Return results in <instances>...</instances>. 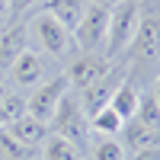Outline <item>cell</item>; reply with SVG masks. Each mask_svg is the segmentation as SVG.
Returning <instances> with one entry per match:
<instances>
[{
  "label": "cell",
  "mask_w": 160,
  "mask_h": 160,
  "mask_svg": "<svg viewBox=\"0 0 160 160\" xmlns=\"http://www.w3.org/2000/svg\"><path fill=\"white\" fill-rule=\"evenodd\" d=\"M141 22V7L135 0H122L109 10V29H106V51L109 55H118L131 45V38L138 32Z\"/></svg>",
  "instance_id": "6da1fadb"
},
{
  "label": "cell",
  "mask_w": 160,
  "mask_h": 160,
  "mask_svg": "<svg viewBox=\"0 0 160 160\" xmlns=\"http://www.w3.org/2000/svg\"><path fill=\"white\" fill-rule=\"evenodd\" d=\"M106 29H109V10L99 3H90V7H83V16L71 29V35L83 51H96L106 42Z\"/></svg>",
  "instance_id": "7a4b0ae2"
},
{
  "label": "cell",
  "mask_w": 160,
  "mask_h": 160,
  "mask_svg": "<svg viewBox=\"0 0 160 160\" xmlns=\"http://www.w3.org/2000/svg\"><path fill=\"white\" fill-rule=\"evenodd\" d=\"M68 74H61V77H51L48 83H38L35 87V93L29 99H26V112L29 115H35V118H42V122L48 125V118L55 115V109H58V102L68 96Z\"/></svg>",
  "instance_id": "3957f363"
},
{
  "label": "cell",
  "mask_w": 160,
  "mask_h": 160,
  "mask_svg": "<svg viewBox=\"0 0 160 160\" xmlns=\"http://www.w3.org/2000/svg\"><path fill=\"white\" fill-rule=\"evenodd\" d=\"M48 125H51V131H55V135L68 138V141H74V144L83 141V135H87L83 109H80V102L71 99V96H64V99L58 102V109H55V115L48 118Z\"/></svg>",
  "instance_id": "277c9868"
},
{
  "label": "cell",
  "mask_w": 160,
  "mask_h": 160,
  "mask_svg": "<svg viewBox=\"0 0 160 160\" xmlns=\"http://www.w3.org/2000/svg\"><path fill=\"white\" fill-rule=\"evenodd\" d=\"M32 32L38 38V45H42L48 55L61 58L64 51H68V42H71V32L64 29V26L51 16V13H38V16L32 19Z\"/></svg>",
  "instance_id": "5b68a950"
},
{
  "label": "cell",
  "mask_w": 160,
  "mask_h": 160,
  "mask_svg": "<svg viewBox=\"0 0 160 160\" xmlns=\"http://www.w3.org/2000/svg\"><path fill=\"white\" fill-rule=\"evenodd\" d=\"M3 131L13 138V141H19L22 148H35V144H42L48 138V125L42 122V118H35L29 112H22L19 118H13V122L3 125Z\"/></svg>",
  "instance_id": "8992f818"
},
{
  "label": "cell",
  "mask_w": 160,
  "mask_h": 160,
  "mask_svg": "<svg viewBox=\"0 0 160 160\" xmlns=\"http://www.w3.org/2000/svg\"><path fill=\"white\" fill-rule=\"evenodd\" d=\"M106 77V61L96 58L93 51H87V55H80L71 68H68V83L77 87V90H87L90 83H96V80Z\"/></svg>",
  "instance_id": "52a82bcc"
},
{
  "label": "cell",
  "mask_w": 160,
  "mask_h": 160,
  "mask_svg": "<svg viewBox=\"0 0 160 160\" xmlns=\"http://www.w3.org/2000/svg\"><path fill=\"white\" fill-rule=\"evenodd\" d=\"M131 51H135L138 58H154L160 55V19L157 16H141L138 22V32L131 38Z\"/></svg>",
  "instance_id": "ba28073f"
},
{
  "label": "cell",
  "mask_w": 160,
  "mask_h": 160,
  "mask_svg": "<svg viewBox=\"0 0 160 160\" xmlns=\"http://www.w3.org/2000/svg\"><path fill=\"white\" fill-rule=\"evenodd\" d=\"M45 74V64H42V55L22 48V55L10 64V77L16 80V87H35Z\"/></svg>",
  "instance_id": "9c48e42d"
},
{
  "label": "cell",
  "mask_w": 160,
  "mask_h": 160,
  "mask_svg": "<svg viewBox=\"0 0 160 160\" xmlns=\"http://www.w3.org/2000/svg\"><path fill=\"white\" fill-rule=\"evenodd\" d=\"M122 131H125V144H128L131 151H141V148H160V128L141 125L138 118H128Z\"/></svg>",
  "instance_id": "30bf717a"
},
{
  "label": "cell",
  "mask_w": 160,
  "mask_h": 160,
  "mask_svg": "<svg viewBox=\"0 0 160 160\" xmlns=\"http://www.w3.org/2000/svg\"><path fill=\"white\" fill-rule=\"evenodd\" d=\"M45 13H51L64 29H74L83 16V0H45Z\"/></svg>",
  "instance_id": "8fae6325"
},
{
  "label": "cell",
  "mask_w": 160,
  "mask_h": 160,
  "mask_svg": "<svg viewBox=\"0 0 160 160\" xmlns=\"http://www.w3.org/2000/svg\"><path fill=\"white\" fill-rule=\"evenodd\" d=\"M22 48H26V29L22 26H10V29L0 35V68H10V64L22 55Z\"/></svg>",
  "instance_id": "7c38bea8"
},
{
  "label": "cell",
  "mask_w": 160,
  "mask_h": 160,
  "mask_svg": "<svg viewBox=\"0 0 160 160\" xmlns=\"http://www.w3.org/2000/svg\"><path fill=\"white\" fill-rule=\"evenodd\" d=\"M112 90L115 87H109V80H96V83H90L87 90H83V99H80V109H83L87 115H96L99 109H106L109 106V96H112Z\"/></svg>",
  "instance_id": "4fadbf2b"
},
{
  "label": "cell",
  "mask_w": 160,
  "mask_h": 160,
  "mask_svg": "<svg viewBox=\"0 0 160 160\" xmlns=\"http://www.w3.org/2000/svg\"><path fill=\"white\" fill-rule=\"evenodd\" d=\"M109 106L125 118V122H128V118H135V109H138V90L131 87V80H122V83L112 90Z\"/></svg>",
  "instance_id": "5bb4252c"
},
{
  "label": "cell",
  "mask_w": 160,
  "mask_h": 160,
  "mask_svg": "<svg viewBox=\"0 0 160 160\" xmlns=\"http://www.w3.org/2000/svg\"><path fill=\"white\" fill-rule=\"evenodd\" d=\"M90 128L96 131V135H102V138H115L118 131L125 128V118L118 115L112 106H106V109H99L96 115H90Z\"/></svg>",
  "instance_id": "9a60e30c"
},
{
  "label": "cell",
  "mask_w": 160,
  "mask_h": 160,
  "mask_svg": "<svg viewBox=\"0 0 160 160\" xmlns=\"http://www.w3.org/2000/svg\"><path fill=\"white\" fill-rule=\"evenodd\" d=\"M45 160H80L77 154V144L61 138V135H51L45 141Z\"/></svg>",
  "instance_id": "2e32d148"
},
{
  "label": "cell",
  "mask_w": 160,
  "mask_h": 160,
  "mask_svg": "<svg viewBox=\"0 0 160 160\" xmlns=\"http://www.w3.org/2000/svg\"><path fill=\"white\" fill-rule=\"evenodd\" d=\"M135 118L141 125H151V128H160V106L154 99V93H144L138 96V109H135Z\"/></svg>",
  "instance_id": "e0dca14e"
},
{
  "label": "cell",
  "mask_w": 160,
  "mask_h": 160,
  "mask_svg": "<svg viewBox=\"0 0 160 160\" xmlns=\"http://www.w3.org/2000/svg\"><path fill=\"white\" fill-rule=\"evenodd\" d=\"M93 160H125V148L118 138H102L93 144Z\"/></svg>",
  "instance_id": "ac0fdd59"
},
{
  "label": "cell",
  "mask_w": 160,
  "mask_h": 160,
  "mask_svg": "<svg viewBox=\"0 0 160 160\" xmlns=\"http://www.w3.org/2000/svg\"><path fill=\"white\" fill-rule=\"evenodd\" d=\"M0 151H3L7 157H13V160H26V157H29V148H22L19 141H13L3 128H0Z\"/></svg>",
  "instance_id": "d6986e66"
},
{
  "label": "cell",
  "mask_w": 160,
  "mask_h": 160,
  "mask_svg": "<svg viewBox=\"0 0 160 160\" xmlns=\"http://www.w3.org/2000/svg\"><path fill=\"white\" fill-rule=\"evenodd\" d=\"M0 109H3L7 122H13V118H19V115L26 112V99H19V96H13V93H7V96L0 99Z\"/></svg>",
  "instance_id": "ffe728a7"
},
{
  "label": "cell",
  "mask_w": 160,
  "mask_h": 160,
  "mask_svg": "<svg viewBox=\"0 0 160 160\" xmlns=\"http://www.w3.org/2000/svg\"><path fill=\"white\" fill-rule=\"evenodd\" d=\"M131 160H160V148H141V151H135Z\"/></svg>",
  "instance_id": "44dd1931"
},
{
  "label": "cell",
  "mask_w": 160,
  "mask_h": 160,
  "mask_svg": "<svg viewBox=\"0 0 160 160\" xmlns=\"http://www.w3.org/2000/svg\"><path fill=\"white\" fill-rule=\"evenodd\" d=\"M32 3H35V0H10L13 10H26V7H32Z\"/></svg>",
  "instance_id": "7402d4cb"
},
{
  "label": "cell",
  "mask_w": 160,
  "mask_h": 160,
  "mask_svg": "<svg viewBox=\"0 0 160 160\" xmlns=\"http://www.w3.org/2000/svg\"><path fill=\"white\" fill-rule=\"evenodd\" d=\"M93 3H99V7H106V10H112L115 3H122V0H93Z\"/></svg>",
  "instance_id": "603a6c76"
},
{
  "label": "cell",
  "mask_w": 160,
  "mask_h": 160,
  "mask_svg": "<svg viewBox=\"0 0 160 160\" xmlns=\"http://www.w3.org/2000/svg\"><path fill=\"white\" fill-rule=\"evenodd\" d=\"M154 99H157V106H160V77H157V83H154Z\"/></svg>",
  "instance_id": "cb8c5ba5"
},
{
  "label": "cell",
  "mask_w": 160,
  "mask_h": 160,
  "mask_svg": "<svg viewBox=\"0 0 160 160\" xmlns=\"http://www.w3.org/2000/svg\"><path fill=\"white\" fill-rule=\"evenodd\" d=\"M7 96V87H3V80H0V99H3Z\"/></svg>",
  "instance_id": "d4e9b609"
},
{
  "label": "cell",
  "mask_w": 160,
  "mask_h": 160,
  "mask_svg": "<svg viewBox=\"0 0 160 160\" xmlns=\"http://www.w3.org/2000/svg\"><path fill=\"white\" fill-rule=\"evenodd\" d=\"M3 10H7V0H0V13H3Z\"/></svg>",
  "instance_id": "484cf974"
}]
</instances>
